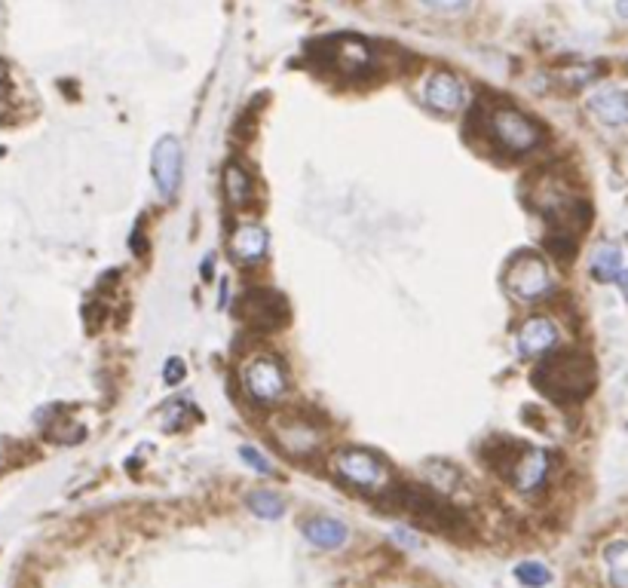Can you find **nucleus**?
<instances>
[{
	"instance_id": "12",
	"label": "nucleus",
	"mask_w": 628,
	"mask_h": 588,
	"mask_svg": "<svg viewBox=\"0 0 628 588\" xmlns=\"http://www.w3.org/2000/svg\"><path fill=\"white\" fill-rule=\"evenodd\" d=\"M423 99L439 113H460L469 104V90L457 74L432 71L423 83Z\"/></svg>"
},
{
	"instance_id": "17",
	"label": "nucleus",
	"mask_w": 628,
	"mask_h": 588,
	"mask_svg": "<svg viewBox=\"0 0 628 588\" xmlns=\"http://www.w3.org/2000/svg\"><path fill=\"white\" fill-rule=\"evenodd\" d=\"M221 193L233 208H242L251 199V193H255L251 172L239 160H230L221 169Z\"/></svg>"
},
{
	"instance_id": "13",
	"label": "nucleus",
	"mask_w": 628,
	"mask_h": 588,
	"mask_svg": "<svg viewBox=\"0 0 628 588\" xmlns=\"http://www.w3.org/2000/svg\"><path fill=\"white\" fill-rule=\"evenodd\" d=\"M230 258L242 267H255L267 258L270 251V233L264 224L258 221H242L230 230Z\"/></svg>"
},
{
	"instance_id": "14",
	"label": "nucleus",
	"mask_w": 628,
	"mask_h": 588,
	"mask_svg": "<svg viewBox=\"0 0 628 588\" xmlns=\"http://www.w3.org/2000/svg\"><path fill=\"white\" fill-rule=\"evenodd\" d=\"M558 340H561V331H558V325L548 319V315H530L516 335L518 353L525 358H537V356L552 353V349L558 347Z\"/></svg>"
},
{
	"instance_id": "20",
	"label": "nucleus",
	"mask_w": 628,
	"mask_h": 588,
	"mask_svg": "<svg viewBox=\"0 0 628 588\" xmlns=\"http://www.w3.org/2000/svg\"><path fill=\"white\" fill-rule=\"evenodd\" d=\"M619 273H623V251L616 245H601L591 258V276L598 283H616Z\"/></svg>"
},
{
	"instance_id": "2",
	"label": "nucleus",
	"mask_w": 628,
	"mask_h": 588,
	"mask_svg": "<svg viewBox=\"0 0 628 588\" xmlns=\"http://www.w3.org/2000/svg\"><path fill=\"white\" fill-rule=\"evenodd\" d=\"M267 438L282 456L294 463H310L325 451L328 426L307 411H276L267 420Z\"/></svg>"
},
{
	"instance_id": "21",
	"label": "nucleus",
	"mask_w": 628,
	"mask_h": 588,
	"mask_svg": "<svg viewBox=\"0 0 628 588\" xmlns=\"http://www.w3.org/2000/svg\"><path fill=\"white\" fill-rule=\"evenodd\" d=\"M246 506H249L251 515L267 518V521H279V518L285 515V499L279 497L276 490H267V487L251 490V494L246 497Z\"/></svg>"
},
{
	"instance_id": "18",
	"label": "nucleus",
	"mask_w": 628,
	"mask_h": 588,
	"mask_svg": "<svg viewBox=\"0 0 628 588\" xmlns=\"http://www.w3.org/2000/svg\"><path fill=\"white\" fill-rule=\"evenodd\" d=\"M335 65L340 74H365L371 68V49L362 40H340L335 43Z\"/></svg>"
},
{
	"instance_id": "11",
	"label": "nucleus",
	"mask_w": 628,
	"mask_h": 588,
	"mask_svg": "<svg viewBox=\"0 0 628 588\" xmlns=\"http://www.w3.org/2000/svg\"><path fill=\"white\" fill-rule=\"evenodd\" d=\"M548 472H552V456H548L543 447H518V454L512 456V463L506 466V478H509L521 494H537V490L548 481Z\"/></svg>"
},
{
	"instance_id": "29",
	"label": "nucleus",
	"mask_w": 628,
	"mask_h": 588,
	"mask_svg": "<svg viewBox=\"0 0 628 588\" xmlns=\"http://www.w3.org/2000/svg\"><path fill=\"white\" fill-rule=\"evenodd\" d=\"M212 261H215V254H208L203 261V279H212Z\"/></svg>"
},
{
	"instance_id": "26",
	"label": "nucleus",
	"mask_w": 628,
	"mask_h": 588,
	"mask_svg": "<svg viewBox=\"0 0 628 588\" xmlns=\"http://www.w3.org/2000/svg\"><path fill=\"white\" fill-rule=\"evenodd\" d=\"M546 245H548V251H552L555 258H570V254H573V242L567 240V236H561V233H558V236H548Z\"/></svg>"
},
{
	"instance_id": "8",
	"label": "nucleus",
	"mask_w": 628,
	"mask_h": 588,
	"mask_svg": "<svg viewBox=\"0 0 628 588\" xmlns=\"http://www.w3.org/2000/svg\"><path fill=\"white\" fill-rule=\"evenodd\" d=\"M239 319L258 335H270V331L285 328L292 319L289 301L273 288H251L239 297Z\"/></svg>"
},
{
	"instance_id": "9",
	"label": "nucleus",
	"mask_w": 628,
	"mask_h": 588,
	"mask_svg": "<svg viewBox=\"0 0 628 588\" xmlns=\"http://www.w3.org/2000/svg\"><path fill=\"white\" fill-rule=\"evenodd\" d=\"M151 175L163 199H176L185 181V147L176 135H163L151 154Z\"/></svg>"
},
{
	"instance_id": "25",
	"label": "nucleus",
	"mask_w": 628,
	"mask_h": 588,
	"mask_svg": "<svg viewBox=\"0 0 628 588\" xmlns=\"http://www.w3.org/2000/svg\"><path fill=\"white\" fill-rule=\"evenodd\" d=\"M185 374H187V371H185V362H181L178 356H172L169 362L163 365V380L169 383V386H176V383L185 380Z\"/></svg>"
},
{
	"instance_id": "24",
	"label": "nucleus",
	"mask_w": 628,
	"mask_h": 588,
	"mask_svg": "<svg viewBox=\"0 0 628 588\" xmlns=\"http://www.w3.org/2000/svg\"><path fill=\"white\" fill-rule=\"evenodd\" d=\"M239 456H242V460H246L255 472H261V476H276V469L270 466V460H267V456L261 454V451H255V447L242 444V447H239Z\"/></svg>"
},
{
	"instance_id": "5",
	"label": "nucleus",
	"mask_w": 628,
	"mask_h": 588,
	"mask_svg": "<svg viewBox=\"0 0 628 588\" xmlns=\"http://www.w3.org/2000/svg\"><path fill=\"white\" fill-rule=\"evenodd\" d=\"M487 138L509 156H527L543 144V129L516 104H500L487 113Z\"/></svg>"
},
{
	"instance_id": "10",
	"label": "nucleus",
	"mask_w": 628,
	"mask_h": 588,
	"mask_svg": "<svg viewBox=\"0 0 628 588\" xmlns=\"http://www.w3.org/2000/svg\"><path fill=\"white\" fill-rule=\"evenodd\" d=\"M530 203L543 218H548L552 224H564L570 221V218L580 215V197H573L570 190H567L564 181L558 178H539L534 184V193H530Z\"/></svg>"
},
{
	"instance_id": "4",
	"label": "nucleus",
	"mask_w": 628,
	"mask_h": 588,
	"mask_svg": "<svg viewBox=\"0 0 628 588\" xmlns=\"http://www.w3.org/2000/svg\"><path fill=\"white\" fill-rule=\"evenodd\" d=\"M328 466H331V476H335L340 485L359 490V494L378 497V494H387L392 487L389 463L383 460L378 451H371V447H359V444L337 447V451L328 456Z\"/></svg>"
},
{
	"instance_id": "6",
	"label": "nucleus",
	"mask_w": 628,
	"mask_h": 588,
	"mask_svg": "<svg viewBox=\"0 0 628 588\" xmlns=\"http://www.w3.org/2000/svg\"><path fill=\"white\" fill-rule=\"evenodd\" d=\"M289 371H285L282 358H276L273 353H258L242 362V392L251 405L276 408L289 399Z\"/></svg>"
},
{
	"instance_id": "15",
	"label": "nucleus",
	"mask_w": 628,
	"mask_h": 588,
	"mask_svg": "<svg viewBox=\"0 0 628 588\" xmlns=\"http://www.w3.org/2000/svg\"><path fill=\"white\" fill-rule=\"evenodd\" d=\"M301 533H303V540H307L310 546H316L322 551H337V549H344L346 542H350V528H346L340 518H331V515L303 518Z\"/></svg>"
},
{
	"instance_id": "7",
	"label": "nucleus",
	"mask_w": 628,
	"mask_h": 588,
	"mask_svg": "<svg viewBox=\"0 0 628 588\" xmlns=\"http://www.w3.org/2000/svg\"><path fill=\"white\" fill-rule=\"evenodd\" d=\"M506 292L518 304H539L555 292V273L537 251H518L506 264Z\"/></svg>"
},
{
	"instance_id": "1",
	"label": "nucleus",
	"mask_w": 628,
	"mask_h": 588,
	"mask_svg": "<svg viewBox=\"0 0 628 588\" xmlns=\"http://www.w3.org/2000/svg\"><path fill=\"white\" fill-rule=\"evenodd\" d=\"M534 386L543 396L561 405L586 399L595 386V365L589 356L577 353V349H558V353L546 356L543 362L534 368Z\"/></svg>"
},
{
	"instance_id": "19",
	"label": "nucleus",
	"mask_w": 628,
	"mask_h": 588,
	"mask_svg": "<svg viewBox=\"0 0 628 588\" xmlns=\"http://www.w3.org/2000/svg\"><path fill=\"white\" fill-rule=\"evenodd\" d=\"M604 567L613 588H628V540H613L604 549Z\"/></svg>"
},
{
	"instance_id": "22",
	"label": "nucleus",
	"mask_w": 628,
	"mask_h": 588,
	"mask_svg": "<svg viewBox=\"0 0 628 588\" xmlns=\"http://www.w3.org/2000/svg\"><path fill=\"white\" fill-rule=\"evenodd\" d=\"M516 579L527 588H543L552 583V573H548V567L539 564V561H525V564L516 567Z\"/></svg>"
},
{
	"instance_id": "23",
	"label": "nucleus",
	"mask_w": 628,
	"mask_h": 588,
	"mask_svg": "<svg viewBox=\"0 0 628 588\" xmlns=\"http://www.w3.org/2000/svg\"><path fill=\"white\" fill-rule=\"evenodd\" d=\"M187 414H190V408L185 405V401H172V405L163 411V429L176 433V429L187 423Z\"/></svg>"
},
{
	"instance_id": "31",
	"label": "nucleus",
	"mask_w": 628,
	"mask_h": 588,
	"mask_svg": "<svg viewBox=\"0 0 628 588\" xmlns=\"http://www.w3.org/2000/svg\"><path fill=\"white\" fill-rule=\"evenodd\" d=\"M616 10H619L623 19H628V0H616Z\"/></svg>"
},
{
	"instance_id": "27",
	"label": "nucleus",
	"mask_w": 628,
	"mask_h": 588,
	"mask_svg": "<svg viewBox=\"0 0 628 588\" xmlns=\"http://www.w3.org/2000/svg\"><path fill=\"white\" fill-rule=\"evenodd\" d=\"M426 6H432V10H442V13H457V10H466L469 0H423Z\"/></svg>"
},
{
	"instance_id": "28",
	"label": "nucleus",
	"mask_w": 628,
	"mask_h": 588,
	"mask_svg": "<svg viewBox=\"0 0 628 588\" xmlns=\"http://www.w3.org/2000/svg\"><path fill=\"white\" fill-rule=\"evenodd\" d=\"M10 92V68H6V61L0 59V99Z\"/></svg>"
},
{
	"instance_id": "16",
	"label": "nucleus",
	"mask_w": 628,
	"mask_h": 588,
	"mask_svg": "<svg viewBox=\"0 0 628 588\" xmlns=\"http://www.w3.org/2000/svg\"><path fill=\"white\" fill-rule=\"evenodd\" d=\"M589 111L595 113L604 126H628V95L623 90H613V86H604V90L591 92Z\"/></svg>"
},
{
	"instance_id": "30",
	"label": "nucleus",
	"mask_w": 628,
	"mask_h": 588,
	"mask_svg": "<svg viewBox=\"0 0 628 588\" xmlns=\"http://www.w3.org/2000/svg\"><path fill=\"white\" fill-rule=\"evenodd\" d=\"M619 285H623V294L628 297V270H623V273H619V279H616Z\"/></svg>"
},
{
	"instance_id": "3",
	"label": "nucleus",
	"mask_w": 628,
	"mask_h": 588,
	"mask_svg": "<svg viewBox=\"0 0 628 588\" xmlns=\"http://www.w3.org/2000/svg\"><path fill=\"white\" fill-rule=\"evenodd\" d=\"M389 506L399 508L402 515H411L414 521L426 524L435 533H444V537H460L466 533V518L457 506H451L439 490L432 487H420V485H405V487H389L387 490Z\"/></svg>"
}]
</instances>
